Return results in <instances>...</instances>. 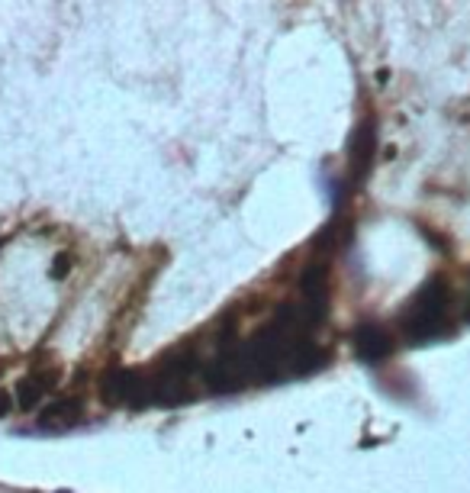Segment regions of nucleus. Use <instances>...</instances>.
<instances>
[{
	"label": "nucleus",
	"instance_id": "3",
	"mask_svg": "<svg viewBox=\"0 0 470 493\" xmlns=\"http://www.w3.org/2000/svg\"><path fill=\"white\" fill-rule=\"evenodd\" d=\"M85 419V403L77 397H61L52 400L49 407L39 413V429L45 432H68Z\"/></svg>",
	"mask_w": 470,
	"mask_h": 493
},
{
	"label": "nucleus",
	"instance_id": "5",
	"mask_svg": "<svg viewBox=\"0 0 470 493\" xmlns=\"http://www.w3.org/2000/svg\"><path fill=\"white\" fill-rule=\"evenodd\" d=\"M393 349V339H390V332H384L377 323H364L361 329L354 332V352L361 361L368 365H380L386 355Z\"/></svg>",
	"mask_w": 470,
	"mask_h": 493
},
{
	"label": "nucleus",
	"instance_id": "2",
	"mask_svg": "<svg viewBox=\"0 0 470 493\" xmlns=\"http://www.w3.org/2000/svg\"><path fill=\"white\" fill-rule=\"evenodd\" d=\"M101 393L107 403H126V407H145V403H149V384H145V375L142 371H129V368L109 371L101 384Z\"/></svg>",
	"mask_w": 470,
	"mask_h": 493
},
{
	"label": "nucleus",
	"instance_id": "4",
	"mask_svg": "<svg viewBox=\"0 0 470 493\" xmlns=\"http://www.w3.org/2000/svg\"><path fill=\"white\" fill-rule=\"evenodd\" d=\"M55 381H59V371L55 368H36L23 381L17 384V407L20 409H33L39 407L49 391H55Z\"/></svg>",
	"mask_w": 470,
	"mask_h": 493
},
{
	"label": "nucleus",
	"instance_id": "1",
	"mask_svg": "<svg viewBox=\"0 0 470 493\" xmlns=\"http://www.w3.org/2000/svg\"><path fill=\"white\" fill-rule=\"evenodd\" d=\"M448 306H451V294L445 290L442 281H432L419 297L412 300L406 310L403 332L409 342H428L435 332L445 329L448 323Z\"/></svg>",
	"mask_w": 470,
	"mask_h": 493
},
{
	"label": "nucleus",
	"instance_id": "7",
	"mask_svg": "<svg viewBox=\"0 0 470 493\" xmlns=\"http://www.w3.org/2000/svg\"><path fill=\"white\" fill-rule=\"evenodd\" d=\"M10 403H13V400H10V393H7V391H0V419H4V416L10 413Z\"/></svg>",
	"mask_w": 470,
	"mask_h": 493
},
{
	"label": "nucleus",
	"instance_id": "6",
	"mask_svg": "<svg viewBox=\"0 0 470 493\" xmlns=\"http://www.w3.org/2000/svg\"><path fill=\"white\" fill-rule=\"evenodd\" d=\"M370 149H374V129L364 123V129L354 136V142H352V168H354V174H364V168L370 165Z\"/></svg>",
	"mask_w": 470,
	"mask_h": 493
}]
</instances>
